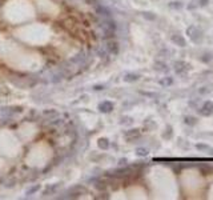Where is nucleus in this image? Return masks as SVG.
Returning <instances> with one entry per match:
<instances>
[{"instance_id":"6e6552de","label":"nucleus","mask_w":213,"mask_h":200,"mask_svg":"<svg viewBox=\"0 0 213 200\" xmlns=\"http://www.w3.org/2000/svg\"><path fill=\"white\" fill-rule=\"evenodd\" d=\"M196 148L199 149V151L207 152V154L209 155V156H213V148L210 147V145L205 144V143H197V144H196Z\"/></svg>"},{"instance_id":"dca6fc26","label":"nucleus","mask_w":213,"mask_h":200,"mask_svg":"<svg viewBox=\"0 0 213 200\" xmlns=\"http://www.w3.org/2000/svg\"><path fill=\"white\" fill-rule=\"evenodd\" d=\"M212 90H213V84L204 85V87L199 88V93H200V95H208L209 92H212Z\"/></svg>"},{"instance_id":"4be33fe9","label":"nucleus","mask_w":213,"mask_h":200,"mask_svg":"<svg viewBox=\"0 0 213 200\" xmlns=\"http://www.w3.org/2000/svg\"><path fill=\"white\" fill-rule=\"evenodd\" d=\"M177 140H179V142H177V144H179L180 147H184V148H188V147H189V143H188L187 140H184L182 137H179Z\"/></svg>"},{"instance_id":"6ab92c4d","label":"nucleus","mask_w":213,"mask_h":200,"mask_svg":"<svg viewBox=\"0 0 213 200\" xmlns=\"http://www.w3.org/2000/svg\"><path fill=\"white\" fill-rule=\"evenodd\" d=\"M212 59H213V56H212V53H209V52H205L202 56H200V60H201L202 63H205V64H208L209 61H212Z\"/></svg>"},{"instance_id":"ddd939ff","label":"nucleus","mask_w":213,"mask_h":200,"mask_svg":"<svg viewBox=\"0 0 213 200\" xmlns=\"http://www.w3.org/2000/svg\"><path fill=\"white\" fill-rule=\"evenodd\" d=\"M158 83H160L163 87H170V85L173 84V78H172V76H165V78L161 79Z\"/></svg>"},{"instance_id":"1a4fd4ad","label":"nucleus","mask_w":213,"mask_h":200,"mask_svg":"<svg viewBox=\"0 0 213 200\" xmlns=\"http://www.w3.org/2000/svg\"><path fill=\"white\" fill-rule=\"evenodd\" d=\"M107 49H108V52L109 53H113V55H117L119 53V44L117 41H108V46H107Z\"/></svg>"},{"instance_id":"5701e85b","label":"nucleus","mask_w":213,"mask_h":200,"mask_svg":"<svg viewBox=\"0 0 213 200\" xmlns=\"http://www.w3.org/2000/svg\"><path fill=\"white\" fill-rule=\"evenodd\" d=\"M209 4V0H199V7H207Z\"/></svg>"},{"instance_id":"2eb2a0df","label":"nucleus","mask_w":213,"mask_h":200,"mask_svg":"<svg viewBox=\"0 0 213 200\" xmlns=\"http://www.w3.org/2000/svg\"><path fill=\"white\" fill-rule=\"evenodd\" d=\"M199 169H200V172H201L202 175H208V174H210V172L213 171V168L210 167V165H208V164H200L199 165Z\"/></svg>"},{"instance_id":"aec40b11","label":"nucleus","mask_w":213,"mask_h":200,"mask_svg":"<svg viewBox=\"0 0 213 200\" xmlns=\"http://www.w3.org/2000/svg\"><path fill=\"white\" fill-rule=\"evenodd\" d=\"M99 147L101 148V149H108V147H109V142L107 139H100L99 140Z\"/></svg>"},{"instance_id":"39448f33","label":"nucleus","mask_w":213,"mask_h":200,"mask_svg":"<svg viewBox=\"0 0 213 200\" xmlns=\"http://www.w3.org/2000/svg\"><path fill=\"white\" fill-rule=\"evenodd\" d=\"M124 136L127 137L129 142H132V140L137 139V137H140V130L138 128H135V130H129L127 131V132L124 133Z\"/></svg>"},{"instance_id":"b1692460","label":"nucleus","mask_w":213,"mask_h":200,"mask_svg":"<svg viewBox=\"0 0 213 200\" xmlns=\"http://www.w3.org/2000/svg\"><path fill=\"white\" fill-rule=\"evenodd\" d=\"M85 1L88 4H96V3H97V0H85Z\"/></svg>"},{"instance_id":"423d86ee","label":"nucleus","mask_w":213,"mask_h":200,"mask_svg":"<svg viewBox=\"0 0 213 200\" xmlns=\"http://www.w3.org/2000/svg\"><path fill=\"white\" fill-rule=\"evenodd\" d=\"M184 124L188 125V127H195V125L199 124V119L196 116H192V115H188V116H184Z\"/></svg>"},{"instance_id":"f257e3e1","label":"nucleus","mask_w":213,"mask_h":200,"mask_svg":"<svg viewBox=\"0 0 213 200\" xmlns=\"http://www.w3.org/2000/svg\"><path fill=\"white\" fill-rule=\"evenodd\" d=\"M187 35L189 36V39L195 44H201L202 39H204V33H202V31L200 28H197L195 24H192V26H189L187 28Z\"/></svg>"},{"instance_id":"a211bd4d","label":"nucleus","mask_w":213,"mask_h":200,"mask_svg":"<svg viewBox=\"0 0 213 200\" xmlns=\"http://www.w3.org/2000/svg\"><path fill=\"white\" fill-rule=\"evenodd\" d=\"M148 154H149V151H148L147 148H144V147H138L137 149H136V155H137V156H140V157H145Z\"/></svg>"},{"instance_id":"9b49d317","label":"nucleus","mask_w":213,"mask_h":200,"mask_svg":"<svg viewBox=\"0 0 213 200\" xmlns=\"http://www.w3.org/2000/svg\"><path fill=\"white\" fill-rule=\"evenodd\" d=\"M99 110L101 111V112H111V111L113 110V104L112 103H109V102H104V103H101L100 105H99Z\"/></svg>"},{"instance_id":"f8f14e48","label":"nucleus","mask_w":213,"mask_h":200,"mask_svg":"<svg viewBox=\"0 0 213 200\" xmlns=\"http://www.w3.org/2000/svg\"><path fill=\"white\" fill-rule=\"evenodd\" d=\"M140 79V75L137 73H127L124 76V81H128V83H133V81H137Z\"/></svg>"},{"instance_id":"393cba45","label":"nucleus","mask_w":213,"mask_h":200,"mask_svg":"<svg viewBox=\"0 0 213 200\" xmlns=\"http://www.w3.org/2000/svg\"><path fill=\"white\" fill-rule=\"evenodd\" d=\"M125 163H127V159H121L120 160V164H125Z\"/></svg>"},{"instance_id":"7ed1b4c3","label":"nucleus","mask_w":213,"mask_h":200,"mask_svg":"<svg viewBox=\"0 0 213 200\" xmlns=\"http://www.w3.org/2000/svg\"><path fill=\"white\" fill-rule=\"evenodd\" d=\"M169 39H170V41H172L175 46H179V47H181V48L187 47V40H185V38L181 35V33H180L179 31L173 32L172 35L169 36Z\"/></svg>"},{"instance_id":"4468645a","label":"nucleus","mask_w":213,"mask_h":200,"mask_svg":"<svg viewBox=\"0 0 213 200\" xmlns=\"http://www.w3.org/2000/svg\"><path fill=\"white\" fill-rule=\"evenodd\" d=\"M168 7H169L170 9H181L182 7H184V4L181 3V1H179V0H175V1H170V3H168Z\"/></svg>"},{"instance_id":"f3484780","label":"nucleus","mask_w":213,"mask_h":200,"mask_svg":"<svg viewBox=\"0 0 213 200\" xmlns=\"http://www.w3.org/2000/svg\"><path fill=\"white\" fill-rule=\"evenodd\" d=\"M143 18L147 19V20L153 21V20H156V19H157V16H156V14H153V12L147 11V12H143Z\"/></svg>"},{"instance_id":"20e7f679","label":"nucleus","mask_w":213,"mask_h":200,"mask_svg":"<svg viewBox=\"0 0 213 200\" xmlns=\"http://www.w3.org/2000/svg\"><path fill=\"white\" fill-rule=\"evenodd\" d=\"M189 70V64H187L184 60H177L173 63V71L177 75H184L185 72H188Z\"/></svg>"},{"instance_id":"9d476101","label":"nucleus","mask_w":213,"mask_h":200,"mask_svg":"<svg viewBox=\"0 0 213 200\" xmlns=\"http://www.w3.org/2000/svg\"><path fill=\"white\" fill-rule=\"evenodd\" d=\"M163 139L164 140H170L173 137V128H172V125H169V124H167V127H165V130H164V132H163Z\"/></svg>"},{"instance_id":"0eeeda50","label":"nucleus","mask_w":213,"mask_h":200,"mask_svg":"<svg viewBox=\"0 0 213 200\" xmlns=\"http://www.w3.org/2000/svg\"><path fill=\"white\" fill-rule=\"evenodd\" d=\"M153 68H155L157 72H163V73H167L168 70H169V68H168V65H167V63H165V61H163V60H157V61H156Z\"/></svg>"},{"instance_id":"412c9836","label":"nucleus","mask_w":213,"mask_h":200,"mask_svg":"<svg viewBox=\"0 0 213 200\" xmlns=\"http://www.w3.org/2000/svg\"><path fill=\"white\" fill-rule=\"evenodd\" d=\"M187 8L189 9V11H193V9L199 8V0H192V1H190V3H188Z\"/></svg>"},{"instance_id":"f03ea898","label":"nucleus","mask_w":213,"mask_h":200,"mask_svg":"<svg viewBox=\"0 0 213 200\" xmlns=\"http://www.w3.org/2000/svg\"><path fill=\"white\" fill-rule=\"evenodd\" d=\"M196 112L199 113L200 116H204V117H209V116L213 115V102L212 100H205L202 103L201 107L196 108Z\"/></svg>"}]
</instances>
